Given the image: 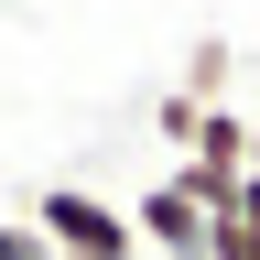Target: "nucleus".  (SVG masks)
<instances>
[{"label": "nucleus", "mask_w": 260, "mask_h": 260, "mask_svg": "<svg viewBox=\"0 0 260 260\" xmlns=\"http://www.w3.org/2000/svg\"><path fill=\"white\" fill-rule=\"evenodd\" d=\"M32 228H44V249H54V260H141L130 206H109V195H87V184H54L44 206H32Z\"/></svg>", "instance_id": "nucleus-1"}, {"label": "nucleus", "mask_w": 260, "mask_h": 260, "mask_svg": "<svg viewBox=\"0 0 260 260\" xmlns=\"http://www.w3.org/2000/svg\"><path fill=\"white\" fill-rule=\"evenodd\" d=\"M130 239H141V260H217V217L162 174L141 206H130Z\"/></svg>", "instance_id": "nucleus-2"}, {"label": "nucleus", "mask_w": 260, "mask_h": 260, "mask_svg": "<svg viewBox=\"0 0 260 260\" xmlns=\"http://www.w3.org/2000/svg\"><path fill=\"white\" fill-rule=\"evenodd\" d=\"M184 162H217V174H249V119H228V109H195V141Z\"/></svg>", "instance_id": "nucleus-3"}, {"label": "nucleus", "mask_w": 260, "mask_h": 260, "mask_svg": "<svg viewBox=\"0 0 260 260\" xmlns=\"http://www.w3.org/2000/svg\"><path fill=\"white\" fill-rule=\"evenodd\" d=\"M0 260H54V249H44V228H32V217H0Z\"/></svg>", "instance_id": "nucleus-4"}, {"label": "nucleus", "mask_w": 260, "mask_h": 260, "mask_svg": "<svg viewBox=\"0 0 260 260\" xmlns=\"http://www.w3.org/2000/svg\"><path fill=\"white\" fill-rule=\"evenodd\" d=\"M217 260H260V228H239V217H217Z\"/></svg>", "instance_id": "nucleus-5"}, {"label": "nucleus", "mask_w": 260, "mask_h": 260, "mask_svg": "<svg viewBox=\"0 0 260 260\" xmlns=\"http://www.w3.org/2000/svg\"><path fill=\"white\" fill-rule=\"evenodd\" d=\"M228 217H239V228H260V162L239 174V195H228Z\"/></svg>", "instance_id": "nucleus-6"}]
</instances>
